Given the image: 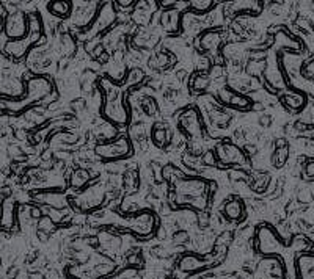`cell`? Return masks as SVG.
<instances>
[{
    "label": "cell",
    "mask_w": 314,
    "mask_h": 279,
    "mask_svg": "<svg viewBox=\"0 0 314 279\" xmlns=\"http://www.w3.org/2000/svg\"><path fill=\"white\" fill-rule=\"evenodd\" d=\"M225 212H226V215H228L229 218H232V220L239 218V215H240V212H242L240 202H239V201H232V202H229V204L226 206V208H225Z\"/></svg>",
    "instance_id": "5"
},
{
    "label": "cell",
    "mask_w": 314,
    "mask_h": 279,
    "mask_svg": "<svg viewBox=\"0 0 314 279\" xmlns=\"http://www.w3.org/2000/svg\"><path fill=\"white\" fill-rule=\"evenodd\" d=\"M49 11H52V13L55 16H63V14H68L69 11V4L66 2H58V4H49Z\"/></svg>",
    "instance_id": "4"
},
{
    "label": "cell",
    "mask_w": 314,
    "mask_h": 279,
    "mask_svg": "<svg viewBox=\"0 0 314 279\" xmlns=\"http://www.w3.org/2000/svg\"><path fill=\"white\" fill-rule=\"evenodd\" d=\"M308 71L314 74V60H312V62L309 63V66H308Z\"/></svg>",
    "instance_id": "9"
},
{
    "label": "cell",
    "mask_w": 314,
    "mask_h": 279,
    "mask_svg": "<svg viewBox=\"0 0 314 279\" xmlns=\"http://www.w3.org/2000/svg\"><path fill=\"white\" fill-rule=\"evenodd\" d=\"M173 240H174V243H176V245H182V243H185V242L189 240V234H187V232H184V230L176 232V234H174V237H173Z\"/></svg>",
    "instance_id": "7"
},
{
    "label": "cell",
    "mask_w": 314,
    "mask_h": 279,
    "mask_svg": "<svg viewBox=\"0 0 314 279\" xmlns=\"http://www.w3.org/2000/svg\"><path fill=\"white\" fill-rule=\"evenodd\" d=\"M90 179V174L82 171V170H79L74 172V176H73V184H74V187H80V185H84L87 180Z\"/></svg>",
    "instance_id": "6"
},
{
    "label": "cell",
    "mask_w": 314,
    "mask_h": 279,
    "mask_svg": "<svg viewBox=\"0 0 314 279\" xmlns=\"http://www.w3.org/2000/svg\"><path fill=\"white\" fill-rule=\"evenodd\" d=\"M129 142L126 138H121L120 143H113V144H106V146H98L96 152L101 154L102 157H113V156H121L129 152Z\"/></svg>",
    "instance_id": "1"
},
{
    "label": "cell",
    "mask_w": 314,
    "mask_h": 279,
    "mask_svg": "<svg viewBox=\"0 0 314 279\" xmlns=\"http://www.w3.org/2000/svg\"><path fill=\"white\" fill-rule=\"evenodd\" d=\"M204 162L207 165H214L215 164V158H214V152H207L206 156H204Z\"/></svg>",
    "instance_id": "8"
},
{
    "label": "cell",
    "mask_w": 314,
    "mask_h": 279,
    "mask_svg": "<svg viewBox=\"0 0 314 279\" xmlns=\"http://www.w3.org/2000/svg\"><path fill=\"white\" fill-rule=\"evenodd\" d=\"M7 33L10 36H22L24 30L27 28V19L22 14H11L7 19Z\"/></svg>",
    "instance_id": "2"
},
{
    "label": "cell",
    "mask_w": 314,
    "mask_h": 279,
    "mask_svg": "<svg viewBox=\"0 0 314 279\" xmlns=\"http://www.w3.org/2000/svg\"><path fill=\"white\" fill-rule=\"evenodd\" d=\"M203 265L204 262L200 260V258H196L193 254H185L179 262V270H196Z\"/></svg>",
    "instance_id": "3"
}]
</instances>
